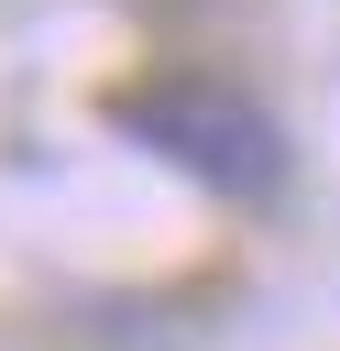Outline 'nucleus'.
<instances>
[{"instance_id": "nucleus-1", "label": "nucleus", "mask_w": 340, "mask_h": 351, "mask_svg": "<svg viewBox=\"0 0 340 351\" xmlns=\"http://www.w3.org/2000/svg\"><path fill=\"white\" fill-rule=\"evenodd\" d=\"M110 121H121L154 165L197 176L208 197H274V186H285V121H274L252 88H230V77H197V66L143 77V88L110 99Z\"/></svg>"}]
</instances>
